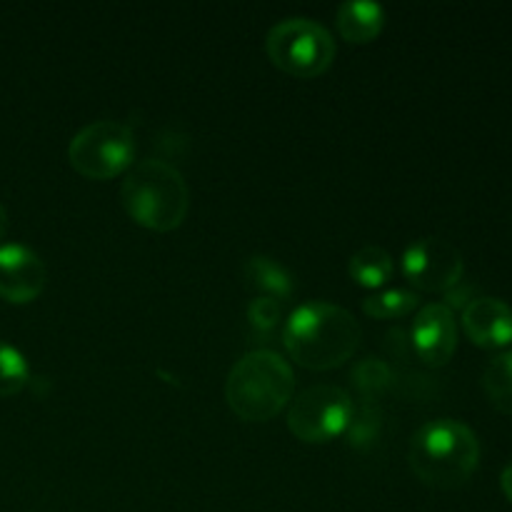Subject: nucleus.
<instances>
[{
  "label": "nucleus",
  "mask_w": 512,
  "mask_h": 512,
  "mask_svg": "<svg viewBox=\"0 0 512 512\" xmlns=\"http://www.w3.org/2000/svg\"><path fill=\"white\" fill-rule=\"evenodd\" d=\"M483 388L500 413L512 415V350L490 360L483 373Z\"/></svg>",
  "instance_id": "obj_15"
},
{
  "label": "nucleus",
  "mask_w": 512,
  "mask_h": 512,
  "mask_svg": "<svg viewBox=\"0 0 512 512\" xmlns=\"http://www.w3.org/2000/svg\"><path fill=\"white\" fill-rule=\"evenodd\" d=\"M403 273L418 290L448 293L463 280L465 260L453 243L443 238H420L403 255Z\"/></svg>",
  "instance_id": "obj_8"
},
{
  "label": "nucleus",
  "mask_w": 512,
  "mask_h": 512,
  "mask_svg": "<svg viewBox=\"0 0 512 512\" xmlns=\"http://www.w3.org/2000/svg\"><path fill=\"white\" fill-rule=\"evenodd\" d=\"M135 155V135L115 120H95L73 135L68 145L70 165L90 180H110L130 170Z\"/></svg>",
  "instance_id": "obj_6"
},
{
  "label": "nucleus",
  "mask_w": 512,
  "mask_h": 512,
  "mask_svg": "<svg viewBox=\"0 0 512 512\" xmlns=\"http://www.w3.org/2000/svg\"><path fill=\"white\" fill-rule=\"evenodd\" d=\"M358 320L345 308L323 300L303 303L285 323L283 343L290 358L310 370H330L353 358L360 345Z\"/></svg>",
  "instance_id": "obj_1"
},
{
  "label": "nucleus",
  "mask_w": 512,
  "mask_h": 512,
  "mask_svg": "<svg viewBox=\"0 0 512 512\" xmlns=\"http://www.w3.org/2000/svg\"><path fill=\"white\" fill-rule=\"evenodd\" d=\"M500 488H503L505 498H508L512 503V463L505 465L503 475H500Z\"/></svg>",
  "instance_id": "obj_21"
},
{
  "label": "nucleus",
  "mask_w": 512,
  "mask_h": 512,
  "mask_svg": "<svg viewBox=\"0 0 512 512\" xmlns=\"http://www.w3.org/2000/svg\"><path fill=\"white\" fill-rule=\"evenodd\" d=\"M353 398L338 385H313L293 400L288 428L303 443H330L353 418Z\"/></svg>",
  "instance_id": "obj_7"
},
{
  "label": "nucleus",
  "mask_w": 512,
  "mask_h": 512,
  "mask_svg": "<svg viewBox=\"0 0 512 512\" xmlns=\"http://www.w3.org/2000/svg\"><path fill=\"white\" fill-rule=\"evenodd\" d=\"M30 368L20 350L0 340V398L20 393L28 385Z\"/></svg>",
  "instance_id": "obj_17"
},
{
  "label": "nucleus",
  "mask_w": 512,
  "mask_h": 512,
  "mask_svg": "<svg viewBox=\"0 0 512 512\" xmlns=\"http://www.w3.org/2000/svg\"><path fill=\"white\" fill-rule=\"evenodd\" d=\"M463 328L480 348H505L512 343V308L500 298H473L463 310Z\"/></svg>",
  "instance_id": "obj_11"
},
{
  "label": "nucleus",
  "mask_w": 512,
  "mask_h": 512,
  "mask_svg": "<svg viewBox=\"0 0 512 512\" xmlns=\"http://www.w3.org/2000/svg\"><path fill=\"white\" fill-rule=\"evenodd\" d=\"M350 278L363 288H380L393 275V258L380 245H365L350 258Z\"/></svg>",
  "instance_id": "obj_14"
},
{
  "label": "nucleus",
  "mask_w": 512,
  "mask_h": 512,
  "mask_svg": "<svg viewBox=\"0 0 512 512\" xmlns=\"http://www.w3.org/2000/svg\"><path fill=\"white\" fill-rule=\"evenodd\" d=\"M413 348L425 365L448 363L458 348V323H455L453 308L445 303H430L418 310L413 320Z\"/></svg>",
  "instance_id": "obj_9"
},
{
  "label": "nucleus",
  "mask_w": 512,
  "mask_h": 512,
  "mask_svg": "<svg viewBox=\"0 0 512 512\" xmlns=\"http://www.w3.org/2000/svg\"><path fill=\"white\" fill-rule=\"evenodd\" d=\"M340 35L350 43H370L385 25V8L370 0H345L335 13Z\"/></svg>",
  "instance_id": "obj_12"
},
{
  "label": "nucleus",
  "mask_w": 512,
  "mask_h": 512,
  "mask_svg": "<svg viewBox=\"0 0 512 512\" xmlns=\"http://www.w3.org/2000/svg\"><path fill=\"white\" fill-rule=\"evenodd\" d=\"M270 60L298 78H315L335 60V40L328 28L310 18H285L265 38Z\"/></svg>",
  "instance_id": "obj_5"
},
{
  "label": "nucleus",
  "mask_w": 512,
  "mask_h": 512,
  "mask_svg": "<svg viewBox=\"0 0 512 512\" xmlns=\"http://www.w3.org/2000/svg\"><path fill=\"white\" fill-rule=\"evenodd\" d=\"M5 230H8V213H5V208L0 205V238L5 235Z\"/></svg>",
  "instance_id": "obj_22"
},
{
  "label": "nucleus",
  "mask_w": 512,
  "mask_h": 512,
  "mask_svg": "<svg viewBox=\"0 0 512 512\" xmlns=\"http://www.w3.org/2000/svg\"><path fill=\"white\" fill-rule=\"evenodd\" d=\"M408 460L413 473L430 488H460L478 470V435L460 420H430L410 440Z\"/></svg>",
  "instance_id": "obj_2"
},
{
  "label": "nucleus",
  "mask_w": 512,
  "mask_h": 512,
  "mask_svg": "<svg viewBox=\"0 0 512 512\" xmlns=\"http://www.w3.org/2000/svg\"><path fill=\"white\" fill-rule=\"evenodd\" d=\"M120 198L135 223L158 233L178 228L190 208V190L183 173L158 158L130 165Z\"/></svg>",
  "instance_id": "obj_3"
},
{
  "label": "nucleus",
  "mask_w": 512,
  "mask_h": 512,
  "mask_svg": "<svg viewBox=\"0 0 512 512\" xmlns=\"http://www.w3.org/2000/svg\"><path fill=\"white\" fill-rule=\"evenodd\" d=\"M45 265L38 253L18 243L0 245V298L30 303L45 288Z\"/></svg>",
  "instance_id": "obj_10"
},
{
  "label": "nucleus",
  "mask_w": 512,
  "mask_h": 512,
  "mask_svg": "<svg viewBox=\"0 0 512 512\" xmlns=\"http://www.w3.org/2000/svg\"><path fill=\"white\" fill-rule=\"evenodd\" d=\"M293 390L295 378L288 360L273 350H250L230 370L225 398L238 418L265 423L293 400Z\"/></svg>",
  "instance_id": "obj_4"
},
{
  "label": "nucleus",
  "mask_w": 512,
  "mask_h": 512,
  "mask_svg": "<svg viewBox=\"0 0 512 512\" xmlns=\"http://www.w3.org/2000/svg\"><path fill=\"white\" fill-rule=\"evenodd\" d=\"M420 303V295L413 293V290L405 288H390L380 290V293L368 295L363 298V310L370 315V318L378 320H393L403 318V315L413 313Z\"/></svg>",
  "instance_id": "obj_16"
},
{
  "label": "nucleus",
  "mask_w": 512,
  "mask_h": 512,
  "mask_svg": "<svg viewBox=\"0 0 512 512\" xmlns=\"http://www.w3.org/2000/svg\"><path fill=\"white\" fill-rule=\"evenodd\" d=\"M378 420L380 415L375 413L373 408H360V410H353V418H350L348 428H345V433H348V440L350 445H355V448H365L368 443H373L375 435H378Z\"/></svg>",
  "instance_id": "obj_19"
},
{
  "label": "nucleus",
  "mask_w": 512,
  "mask_h": 512,
  "mask_svg": "<svg viewBox=\"0 0 512 512\" xmlns=\"http://www.w3.org/2000/svg\"><path fill=\"white\" fill-rule=\"evenodd\" d=\"M353 378L365 398H375V395H380L390 385V368L383 360L365 358L363 363L353 370Z\"/></svg>",
  "instance_id": "obj_18"
},
{
  "label": "nucleus",
  "mask_w": 512,
  "mask_h": 512,
  "mask_svg": "<svg viewBox=\"0 0 512 512\" xmlns=\"http://www.w3.org/2000/svg\"><path fill=\"white\" fill-rule=\"evenodd\" d=\"M280 315H283V310H280V300L275 298L260 295L248 305V320L258 333H270V330L278 328Z\"/></svg>",
  "instance_id": "obj_20"
},
{
  "label": "nucleus",
  "mask_w": 512,
  "mask_h": 512,
  "mask_svg": "<svg viewBox=\"0 0 512 512\" xmlns=\"http://www.w3.org/2000/svg\"><path fill=\"white\" fill-rule=\"evenodd\" d=\"M243 280L250 290L263 293V298L283 300L293 293V278H290L288 270L278 260L265 258V255H255L245 263Z\"/></svg>",
  "instance_id": "obj_13"
}]
</instances>
